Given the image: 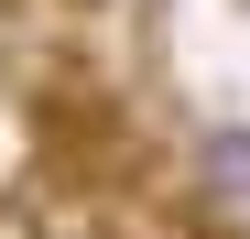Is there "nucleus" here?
Listing matches in <instances>:
<instances>
[{"label":"nucleus","mask_w":250,"mask_h":239,"mask_svg":"<svg viewBox=\"0 0 250 239\" xmlns=\"http://www.w3.org/2000/svg\"><path fill=\"white\" fill-rule=\"evenodd\" d=\"M196 196L207 207H250V131H207L196 141Z\"/></svg>","instance_id":"obj_1"}]
</instances>
